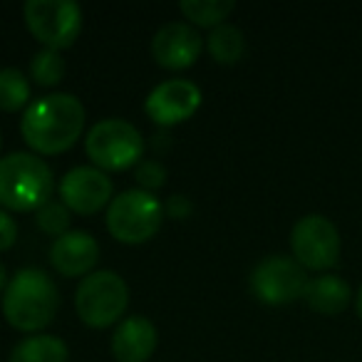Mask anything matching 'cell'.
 Returning <instances> with one entry per match:
<instances>
[{
  "mask_svg": "<svg viewBox=\"0 0 362 362\" xmlns=\"http://www.w3.org/2000/svg\"><path fill=\"white\" fill-rule=\"evenodd\" d=\"M23 16L33 35L50 50H65L80 37L82 8L75 0H28Z\"/></svg>",
  "mask_w": 362,
  "mask_h": 362,
  "instance_id": "7",
  "label": "cell"
},
{
  "mask_svg": "<svg viewBox=\"0 0 362 362\" xmlns=\"http://www.w3.org/2000/svg\"><path fill=\"white\" fill-rule=\"evenodd\" d=\"M55 176L45 159L30 151H13L0 159V206L37 211L52 199Z\"/></svg>",
  "mask_w": 362,
  "mask_h": 362,
  "instance_id": "3",
  "label": "cell"
},
{
  "mask_svg": "<svg viewBox=\"0 0 362 362\" xmlns=\"http://www.w3.org/2000/svg\"><path fill=\"white\" fill-rule=\"evenodd\" d=\"M303 300L317 315H340L350 305L352 288L342 276L320 273L315 278H308V286L303 291Z\"/></svg>",
  "mask_w": 362,
  "mask_h": 362,
  "instance_id": "15",
  "label": "cell"
},
{
  "mask_svg": "<svg viewBox=\"0 0 362 362\" xmlns=\"http://www.w3.org/2000/svg\"><path fill=\"white\" fill-rule=\"evenodd\" d=\"M112 179L97 166H75L60 179V202L70 211L90 216L112 202Z\"/></svg>",
  "mask_w": 362,
  "mask_h": 362,
  "instance_id": "10",
  "label": "cell"
},
{
  "mask_svg": "<svg viewBox=\"0 0 362 362\" xmlns=\"http://www.w3.org/2000/svg\"><path fill=\"white\" fill-rule=\"evenodd\" d=\"M18 241V223L6 209H0V251H8Z\"/></svg>",
  "mask_w": 362,
  "mask_h": 362,
  "instance_id": "23",
  "label": "cell"
},
{
  "mask_svg": "<svg viewBox=\"0 0 362 362\" xmlns=\"http://www.w3.org/2000/svg\"><path fill=\"white\" fill-rule=\"evenodd\" d=\"M291 248L305 271H330L340 261V231L322 214H305L293 226Z\"/></svg>",
  "mask_w": 362,
  "mask_h": 362,
  "instance_id": "8",
  "label": "cell"
},
{
  "mask_svg": "<svg viewBox=\"0 0 362 362\" xmlns=\"http://www.w3.org/2000/svg\"><path fill=\"white\" fill-rule=\"evenodd\" d=\"M97 261H100V243L90 231H82V228H70L50 246L52 268L67 278L90 276Z\"/></svg>",
  "mask_w": 362,
  "mask_h": 362,
  "instance_id": "13",
  "label": "cell"
},
{
  "mask_svg": "<svg viewBox=\"0 0 362 362\" xmlns=\"http://www.w3.org/2000/svg\"><path fill=\"white\" fill-rule=\"evenodd\" d=\"M85 129V107L70 92H52L30 102L23 112L21 134L37 154H62Z\"/></svg>",
  "mask_w": 362,
  "mask_h": 362,
  "instance_id": "1",
  "label": "cell"
},
{
  "mask_svg": "<svg viewBox=\"0 0 362 362\" xmlns=\"http://www.w3.org/2000/svg\"><path fill=\"white\" fill-rule=\"evenodd\" d=\"M202 105V90L192 80H164L146 95L144 112L161 127L189 119Z\"/></svg>",
  "mask_w": 362,
  "mask_h": 362,
  "instance_id": "11",
  "label": "cell"
},
{
  "mask_svg": "<svg viewBox=\"0 0 362 362\" xmlns=\"http://www.w3.org/2000/svg\"><path fill=\"white\" fill-rule=\"evenodd\" d=\"M30 75L42 87L57 85L65 77V60H62L60 50H50V47L37 50L30 60Z\"/></svg>",
  "mask_w": 362,
  "mask_h": 362,
  "instance_id": "20",
  "label": "cell"
},
{
  "mask_svg": "<svg viewBox=\"0 0 362 362\" xmlns=\"http://www.w3.org/2000/svg\"><path fill=\"white\" fill-rule=\"evenodd\" d=\"M308 273L293 256H266L251 273V291L266 305H288L303 298Z\"/></svg>",
  "mask_w": 362,
  "mask_h": 362,
  "instance_id": "9",
  "label": "cell"
},
{
  "mask_svg": "<svg viewBox=\"0 0 362 362\" xmlns=\"http://www.w3.org/2000/svg\"><path fill=\"white\" fill-rule=\"evenodd\" d=\"M204 50V37L192 23H166L151 37V55L166 70L194 65Z\"/></svg>",
  "mask_w": 362,
  "mask_h": 362,
  "instance_id": "12",
  "label": "cell"
},
{
  "mask_svg": "<svg viewBox=\"0 0 362 362\" xmlns=\"http://www.w3.org/2000/svg\"><path fill=\"white\" fill-rule=\"evenodd\" d=\"M134 176L141 187H144V192L159 189L166 184V166L159 159H141L134 169Z\"/></svg>",
  "mask_w": 362,
  "mask_h": 362,
  "instance_id": "22",
  "label": "cell"
},
{
  "mask_svg": "<svg viewBox=\"0 0 362 362\" xmlns=\"http://www.w3.org/2000/svg\"><path fill=\"white\" fill-rule=\"evenodd\" d=\"M6 286H8V271L3 266V261H0V291H6Z\"/></svg>",
  "mask_w": 362,
  "mask_h": 362,
  "instance_id": "26",
  "label": "cell"
},
{
  "mask_svg": "<svg viewBox=\"0 0 362 362\" xmlns=\"http://www.w3.org/2000/svg\"><path fill=\"white\" fill-rule=\"evenodd\" d=\"M164 211L169 214L171 218H187L192 214V202H189L184 194H174V197L166 202Z\"/></svg>",
  "mask_w": 362,
  "mask_h": 362,
  "instance_id": "24",
  "label": "cell"
},
{
  "mask_svg": "<svg viewBox=\"0 0 362 362\" xmlns=\"http://www.w3.org/2000/svg\"><path fill=\"white\" fill-rule=\"evenodd\" d=\"M159 332L144 315H129L117 325L112 335V355L117 362H146L156 350Z\"/></svg>",
  "mask_w": 362,
  "mask_h": 362,
  "instance_id": "14",
  "label": "cell"
},
{
  "mask_svg": "<svg viewBox=\"0 0 362 362\" xmlns=\"http://www.w3.org/2000/svg\"><path fill=\"white\" fill-rule=\"evenodd\" d=\"M70 347L57 335L23 337L11 350V362H67Z\"/></svg>",
  "mask_w": 362,
  "mask_h": 362,
  "instance_id": "16",
  "label": "cell"
},
{
  "mask_svg": "<svg viewBox=\"0 0 362 362\" xmlns=\"http://www.w3.org/2000/svg\"><path fill=\"white\" fill-rule=\"evenodd\" d=\"M129 305V288L115 271H92L77 286L75 308L90 327H110L124 315Z\"/></svg>",
  "mask_w": 362,
  "mask_h": 362,
  "instance_id": "6",
  "label": "cell"
},
{
  "mask_svg": "<svg viewBox=\"0 0 362 362\" xmlns=\"http://www.w3.org/2000/svg\"><path fill=\"white\" fill-rule=\"evenodd\" d=\"M35 223L40 226V231L50 233V236H55V238H60L62 233L70 231V209H67L62 202H55V199H50L45 206L37 209Z\"/></svg>",
  "mask_w": 362,
  "mask_h": 362,
  "instance_id": "21",
  "label": "cell"
},
{
  "mask_svg": "<svg viewBox=\"0 0 362 362\" xmlns=\"http://www.w3.org/2000/svg\"><path fill=\"white\" fill-rule=\"evenodd\" d=\"M164 204L144 189L117 194L107 209V228L122 243H144L159 231Z\"/></svg>",
  "mask_w": 362,
  "mask_h": 362,
  "instance_id": "5",
  "label": "cell"
},
{
  "mask_svg": "<svg viewBox=\"0 0 362 362\" xmlns=\"http://www.w3.org/2000/svg\"><path fill=\"white\" fill-rule=\"evenodd\" d=\"M355 310H357V315H360V320H362V286L357 288V293H355Z\"/></svg>",
  "mask_w": 362,
  "mask_h": 362,
  "instance_id": "25",
  "label": "cell"
},
{
  "mask_svg": "<svg viewBox=\"0 0 362 362\" xmlns=\"http://www.w3.org/2000/svg\"><path fill=\"white\" fill-rule=\"evenodd\" d=\"M0 144H3V141H0Z\"/></svg>",
  "mask_w": 362,
  "mask_h": 362,
  "instance_id": "27",
  "label": "cell"
},
{
  "mask_svg": "<svg viewBox=\"0 0 362 362\" xmlns=\"http://www.w3.org/2000/svg\"><path fill=\"white\" fill-rule=\"evenodd\" d=\"M30 100V80L18 67H3L0 70V110L18 112Z\"/></svg>",
  "mask_w": 362,
  "mask_h": 362,
  "instance_id": "19",
  "label": "cell"
},
{
  "mask_svg": "<svg viewBox=\"0 0 362 362\" xmlns=\"http://www.w3.org/2000/svg\"><path fill=\"white\" fill-rule=\"evenodd\" d=\"M60 308V293L42 268H21L3 291V315L16 330L47 327Z\"/></svg>",
  "mask_w": 362,
  "mask_h": 362,
  "instance_id": "2",
  "label": "cell"
},
{
  "mask_svg": "<svg viewBox=\"0 0 362 362\" xmlns=\"http://www.w3.org/2000/svg\"><path fill=\"white\" fill-rule=\"evenodd\" d=\"M236 3L233 0H181L179 11L192 21L194 25L216 28L233 13Z\"/></svg>",
  "mask_w": 362,
  "mask_h": 362,
  "instance_id": "18",
  "label": "cell"
},
{
  "mask_svg": "<svg viewBox=\"0 0 362 362\" xmlns=\"http://www.w3.org/2000/svg\"><path fill=\"white\" fill-rule=\"evenodd\" d=\"M85 151L102 171H124L136 166L144 154L141 132L127 119H102L87 132Z\"/></svg>",
  "mask_w": 362,
  "mask_h": 362,
  "instance_id": "4",
  "label": "cell"
},
{
  "mask_svg": "<svg viewBox=\"0 0 362 362\" xmlns=\"http://www.w3.org/2000/svg\"><path fill=\"white\" fill-rule=\"evenodd\" d=\"M206 47L216 62H221V65H236L246 55V37H243L241 28L231 25V23H221L206 37Z\"/></svg>",
  "mask_w": 362,
  "mask_h": 362,
  "instance_id": "17",
  "label": "cell"
}]
</instances>
